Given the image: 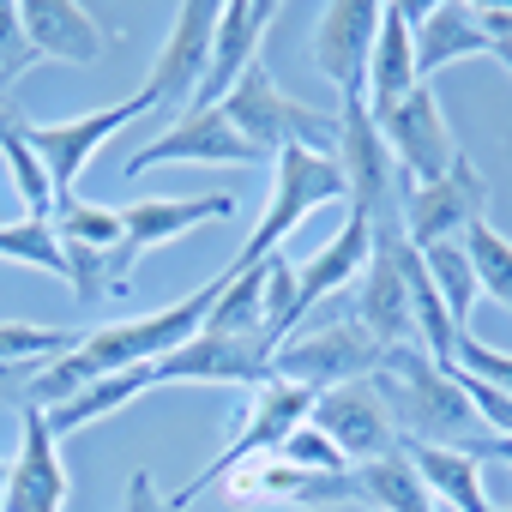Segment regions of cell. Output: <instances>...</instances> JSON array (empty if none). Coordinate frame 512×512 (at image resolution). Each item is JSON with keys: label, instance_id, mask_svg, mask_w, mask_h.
<instances>
[{"label": "cell", "instance_id": "27", "mask_svg": "<svg viewBox=\"0 0 512 512\" xmlns=\"http://www.w3.org/2000/svg\"><path fill=\"white\" fill-rule=\"evenodd\" d=\"M416 253H422V266H428V278H434V290H440L452 326L464 332V326H470V308H476V272H470L464 241H428V247H416Z\"/></svg>", "mask_w": 512, "mask_h": 512}, {"label": "cell", "instance_id": "25", "mask_svg": "<svg viewBox=\"0 0 512 512\" xmlns=\"http://www.w3.org/2000/svg\"><path fill=\"white\" fill-rule=\"evenodd\" d=\"M223 488H229V500H235V506H266V500L296 506V500H302V488H308V470L284 464L278 452H260V458L235 464V470L223 476Z\"/></svg>", "mask_w": 512, "mask_h": 512}, {"label": "cell", "instance_id": "13", "mask_svg": "<svg viewBox=\"0 0 512 512\" xmlns=\"http://www.w3.org/2000/svg\"><path fill=\"white\" fill-rule=\"evenodd\" d=\"M211 31H217V7H211V0H187V7H175L169 37L157 49V67L145 79L151 109H169V115L193 109V91L205 79V61H211Z\"/></svg>", "mask_w": 512, "mask_h": 512}, {"label": "cell", "instance_id": "35", "mask_svg": "<svg viewBox=\"0 0 512 512\" xmlns=\"http://www.w3.org/2000/svg\"><path fill=\"white\" fill-rule=\"evenodd\" d=\"M121 512H169V500L157 494L151 470H133V476H127V500H121Z\"/></svg>", "mask_w": 512, "mask_h": 512}, {"label": "cell", "instance_id": "38", "mask_svg": "<svg viewBox=\"0 0 512 512\" xmlns=\"http://www.w3.org/2000/svg\"><path fill=\"white\" fill-rule=\"evenodd\" d=\"M7 464H13V458H0V494H7Z\"/></svg>", "mask_w": 512, "mask_h": 512}, {"label": "cell", "instance_id": "28", "mask_svg": "<svg viewBox=\"0 0 512 512\" xmlns=\"http://www.w3.org/2000/svg\"><path fill=\"white\" fill-rule=\"evenodd\" d=\"M55 235H61V247L115 253V247H121V211L103 205V199H79V193H67V199L55 205Z\"/></svg>", "mask_w": 512, "mask_h": 512}, {"label": "cell", "instance_id": "39", "mask_svg": "<svg viewBox=\"0 0 512 512\" xmlns=\"http://www.w3.org/2000/svg\"><path fill=\"white\" fill-rule=\"evenodd\" d=\"M488 512H512V506H488Z\"/></svg>", "mask_w": 512, "mask_h": 512}, {"label": "cell", "instance_id": "1", "mask_svg": "<svg viewBox=\"0 0 512 512\" xmlns=\"http://www.w3.org/2000/svg\"><path fill=\"white\" fill-rule=\"evenodd\" d=\"M374 386L392 410L398 446H464V452H476L488 440L470 398L458 392V380L428 350H386L374 368Z\"/></svg>", "mask_w": 512, "mask_h": 512}, {"label": "cell", "instance_id": "33", "mask_svg": "<svg viewBox=\"0 0 512 512\" xmlns=\"http://www.w3.org/2000/svg\"><path fill=\"white\" fill-rule=\"evenodd\" d=\"M278 458H284V464H296V470H308V476H332V470H350V464H344V452H338V446H332V440H326L314 422H302V428H296V434L278 446Z\"/></svg>", "mask_w": 512, "mask_h": 512}, {"label": "cell", "instance_id": "19", "mask_svg": "<svg viewBox=\"0 0 512 512\" xmlns=\"http://www.w3.org/2000/svg\"><path fill=\"white\" fill-rule=\"evenodd\" d=\"M398 13L410 19V37H416V73H422V85H428L440 67L464 61V55H494V43L482 37V25H476V13L464 7V0H434V7H398Z\"/></svg>", "mask_w": 512, "mask_h": 512}, {"label": "cell", "instance_id": "2", "mask_svg": "<svg viewBox=\"0 0 512 512\" xmlns=\"http://www.w3.org/2000/svg\"><path fill=\"white\" fill-rule=\"evenodd\" d=\"M229 115V127L260 151V157H278V151H320V157H338V115L290 97L266 61H253L241 73V85L217 103Z\"/></svg>", "mask_w": 512, "mask_h": 512}, {"label": "cell", "instance_id": "11", "mask_svg": "<svg viewBox=\"0 0 512 512\" xmlns=\"http://www.w3.org/2000/svg\"><path fill=\"white\" fill-rule=\"evenodd\" d=\"M380 127V139H386V151H392V163H398V175L410 181V187H422V181H440L446 169H452V157H458V139H452V127H446V109H440V97H434V85H416L386 121H374Z\"/></svg>", "mask_w": 512, "mask_h": 512}, {"label": "cell", "instance_id": "18", "mask_svg": "<svg viewBox=\"0 0 512 512\" xmlns=\"http://www.w3.org/2000/svg\"><path fill=\"white\" fill-rule=\"evenodd\" d=\"M19 25H25L37 61L49 55V61H67V67H97V55L109 49V31L79 0H19Z\"/></svg>", "mask_w": 512, "mask_h": 512}, {"label": "cell", "instance_id": "14", "mask_svg": "<svg viewBox=\"0 0 512 512\" xmlns=\"http://www.w3.org/2000/svg\"><path fill=\"white\" fill-rule=\"evenodd\" d=\"M0 512H67V458L37 404L19 410V452L7 464V494Z\"/></svg>", "mask_w": 512, "mask_h": 512}, {"label": "cell", "instance_id": "17", "mask_svg": "<svg viewBox=\"0 0 512 512\" xmlns=\"http://www.w3.org/2000/svg\"><path fill=\"white\" fill-rule=\"evenodd\" d=\"M350 290H356V314H350V320H356L380 350H422L416 308H410V290H404V272H398L392 253H374Z\"/></svg>", "mask_w": 512, "mask_h": 512}, {"label": "cell", "instance_id": "24", "mask_svg": "<svg viewBox=\"0 0 512 512\" xmlns=\"http://www.w3.org/2000/svg\"><path fill=\"white\" fill-rule=\"evenodd\" d=\"M223 296L211 302L205 314V332L211 338H260L266 344V260L247 266V272H223ZM272 350V344H266Z\"/></svg>", "mask_w": 512, "mask_h": 512}, {"label": "cell", "instance_id": "12", "mask_svg": "<svg viewBox=\"0 0 512 512\" xmlns=\"http://www.w3.org/2000/svg\"><path fill=\"white\" fill-rule=\"evenodd\" d=\"M308 422H314L338 452H344V464H368V458L398 452V428H392V410H386V398H380L374 374H368V380H350V386L320 392Z\"/></svg>", "mask_w": 512, "mask_h": 512}, {"label": "cell", "instance_id": "10", "mask_svg": "<svg viewBox=\"0 0 512 512\" xmlns=\"http://www.w3.org/2000/svg\"><path fill=\"white\" fill-rule=\"evenodd\" d=\"M163 163H241V169H247V163H266V157L229 127L223 109H181L157 139H145V145L121 163V175L139 181L145 169H163Z\"/></svg>", "mask_w": 512, "mask_h": 512}, {"label": "cell", "instance_id": "32", "mask_svg": "<svg viewBox=\"0 0 512 512\" xmlns=\"http://www.w3.org/2000/svg\"><path fill=\"white\" fill-rule=\"evenodd\" d=\"M37 67V49L19 25V0H0V97H13V85Z\"/></svg>", "mask_w": 512, "mask_h": 512}, {"label": "cell", "instance_id": "9", "mask_svg": "<svg viewBox=\"0 0 512 512\" xmlns=\"http://www.w3.org/2000/svg\"><path fill=\"white\" fill-rule=\"evenodd\" d=\"M235 386V392H253L272 380V350L260 338H187L181 350L157 356L151 362V386Z\"/></svg>", "mask_w": 512, "mask_h": 512}, {"label": "cell", "instance_id": "16", "mask_svg": "<svg viewBox=\"0 0 512 512\" xmlns=\"http://www.w3.org/2000/svg\"><path fill=\"white\" fill-rule=\"evenodd\" d=\"M380 13L386 7H374V0H332L314 19V67L344 97H362V85H368V55H374V37H380Z\"/></svg>", "mask_w": 512, "mask_h": 512}, {"label": "cell", "instance_id": "37", "mask_svg": "<svg viewBox=\"0 0 512 512\" xmlns=\"http://www.w3.org/2000/svg\"><path fill=\"white\" fill-rule=\"evenodd\" d=\"M494 61H500L506 73H512V43H500V49H494Z\"/></svg>", "mask_w": 512, "mask_h": 512}, {"label": "cell", "instance_id": "20", "mask_svg": "<svg viewBox=\"0 0 512 512\" xmlns=\"http://www.w3.org/2000/svg\"><path fill=\"white\" fill-rule=\"evenodd\" d=\"M422 85L416 73V37H410V19L398 7L380 13V37H374V55H368V85H362V103L374 121H386L410 91Z\"/></svg>", "mask_w": 512, "mask_h": 512}, {"label": "cell", "instance_id": "22", "mask_svg": "<svg viewBox=\"0 0 512 512\" xmlns=\"http://www.w3.org/2000/svg\"><path fill=\"white\" fill-rule=\"evenodd\" d=\"M350 506H368V512H440V500L428 494V482L416 476L404 446L386 452V458L350 464Z\"/></svg>", "mask_w": 512, "mask_h": 512}, {"label": "cell", "instance_id": "26", "mask_svg": "<svg viewBox=\"0 0 512 512\" xmlns=\"http://www.w3.org/2000/svg\"><path fill=\"white\" fill-rule=\"evenodd\" d=\"M458 241H464V253H470L476 296H488V302H500V308L512 314V235H500V229L482 217V223H470Z\"/></svg>", "mask_w": 512, "mask_h": 512}, {"label": "cell", "instance_id": "4", "mask_svg": "<svg viewBox=\"0 0 512 512\" xmlns=\"http://www.w3.org/2000/svg\"><path fill=\"white\" fill-rule=\"evenodd\" d=\"M344 169L338 157H320V151H278L272 157V193H266V211L260 223H253V235L235 247V260L223 272H247V266H260L272 260V253L326 205V199H344Z\"/></svg>", "mask_w": 512, "mask_h": 512}, {"label": "cell", "instance_id": "8", "mask_svg": "<svg viewBox=\"0 0 512 512\" xmlns=\"http://www.w3.org/2000/svg\"><path fill=\"white\" fill-rule=\"evenodd\" d=\"M121 211V247L109 253V290L127 284V272L145 260L151 247L199 229V223H229L235 217V193H199V199H133L115 205Z\"/></svg>", "mask_w": 512, "mask_h": 512}, {"label": "cell", "instance_id": "34", "mask_svg": "<svg viewBox=\"0 0 512 512\" xmlns=\"http://www.w3.org/2000/svg\"><path fill=\"white\" fill-rule=\"evenodd\" d=\"M37 368H43V362H0V404H7V410H25Z\"/></svg>", "mask_w": 512, "mask_h": 512}, {"label": "cell", "instance_id": "29", "mask_svg": "<svg viewBox=\"0 0 512 512\" xmlns=\"http://www.w3.org/2000/svg\"><path fill=\"white\" fill-rule=\"evenodd\" d=\"M0 157H7V181H13V193H19L25 217H43V223H55V205H61V193H55V181H49L43 157L31 151L25 127H19V133H7V139H0Z\"/></svg>", "mask_w": 512, "mask_h": 512}, {"label": "cell", "instance_id": "23", "mask_svg": "<svg viewBox=\"0 0 512 512\" xmlns=\"http://www.w3.org/2000/svg\"><path fill=\"white\" fill-rule=\"evenodd\" d=\"M416 476L428 482L434 500H446L452 512H488V494H482V458L464 452V446H404Z\"/></svg>", "mask_w": 512, "mask_h": 512}, {"label": "cell", "instance_id": "21", "mask_svg": "<svg viewBox=\"0 0 512 512\" xmlns=\"http://www.w3.org/2000/svg\"><path fill=\"white\" fill-rule=\"evenodd\" d=\"M374 260V235H368V217L362 211H350L344 217V229L314 253V260L296 272V320L314 308V302H326L332 290H350L356 278H362V266Z\"/></svg>", "mask_w": 512, "mask_h": 512}, {"label": "cell", "instance_id": "6", "mask_svg": "<svg viewBox=\"0 0 512 512\" xmlns=\"http://www.w3.org/2000/svg\"><path fill=\"white\" fill-rule=\"evenodd\" d=\"M139 115H151V91L139 85L133 97H121V103H103V109H91V115H79V121H31L25 127V139H31V151L43 157V169H49V181H55V193L67 199L73 193V181L85 175V163L127 127V121H139Z\"/></svg>", "mask_w": 512, "mask_h": 512}, {"label": "cell", "instance_id": "7", "mask_svg": "<svg viewBox=\"0 0 512 512\" xmlns=\"http://www.w3.org/2000/svg\"><path fill=\"white\" fill-rule=\"evenodd\" d=\"M404 181V175H398ZM488 175L458 151L452 157V169L440 175V181H422V187H410L404 181V241L410 247H428V241H458L470 223H482L488 217Z\"/></svg>", "mask_w": 512, "mask_h": 512}, {"label": "cell", "instance_id": "36", "mask_svg": "<svg viewBox=\"0 0 512 512\" xmlns=\"http://www.w3.org/2000/svg\"><path fill=\"white\" fill-rule=\"evenodd\" d=\"M476 458H500V464H512V440H494V434H488V440L476 446Z\"/></svg>", "mask_w": 512, "mask_h": 512}, {"label": "cell", "instance_id": "15", "mask_svg": "<svg viewBox=\"0 0 512 512\" xmlns=\"http://www.w3.org/2000/svg\"><path fill=\"white\" fill-rule=\"evenodd\" d=\"M284 7H272V0H229V7H217V31H211V61H205V79L193 91V109H217L241 73L260 61V37L278 25Z\"/></svg>", "mask_w": 512, "mask_h": 512}, {"label": "cell", "instance_id": "5", "mask_svg": "<svg viewBox=\"0 0 512 512\" xmlns=\"http://www.w3.org/2000/svg\"><path fill=\"white\" fill-rule=\"evenodd\" d=\"M380 344L356 326V320H332V326H314L302 338H284L272 350V374L278 380H302L314 392H332V386H350V380H368L380 368Z\"/></svg>", "mask_w": 512, "mask_h": 512}, {"label": "cell", "instance_id": "31", "mask_svg": "<svg viewBox=\"0 0 512 512\" xmlns=\"http://www.w3.org/2000/svg\"><path fill=\"white\" fill-rule=\"evenodd\" d=\"M296 326H302L296 320V272H290L284 253H272V260H266V344L278 350Z\"/></svg>", "mask_w": 512, "mask_h": 512}, {"label": "cell", "instance_id": "3", "mask_svg": "<svg viewBox=\"0 0 512 512\" xmlns=\"http://www.w3.org/2000/svg\"><path fill=\"white\" fill-rule=\"evenodd\" d=\"M314 386H302V380H266V386H253L247 398H241V416H235V428H229V440H223V452L199 470V476H187L175 494H169V512H193V500L205 494V488H217L235 464H247V458H260V452H278L308 416H314Z\"/></svg>", "mask_w": 512, "mask_h": 512}, {"label": "cell", "instance_id": "30", "mask_svg": "<svg viewBox=\"0 0 512 512\" xmlns=\"http://www.w3.org/2000/svg\"><path fill=\"white\" fill-rule=\"evenodd\" d=\"M0 260H13V266H31V272H49V278H67V253H61V235H55V223H43V217L0 223Z\"/></svg>", "mask_w": 512, "mask_h": 512}]
</instances>
